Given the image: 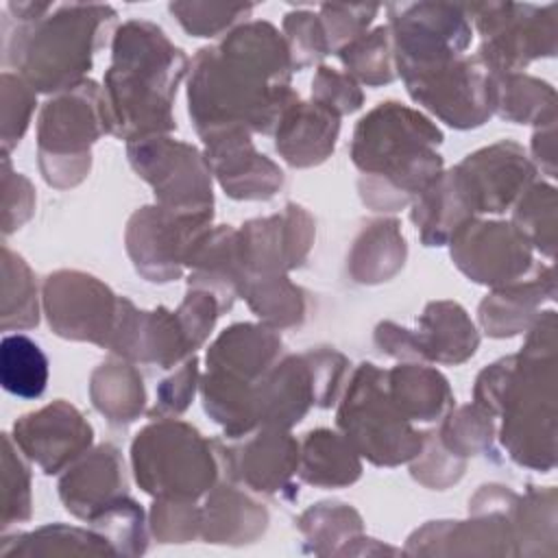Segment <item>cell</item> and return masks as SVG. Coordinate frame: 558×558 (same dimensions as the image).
Returning a JSON list of instances; mask_svg holds the SVG:
<instances>
[{
  "mask_svg": "<svg viewBox=\"0 0 558 558\" xmlns=\"http://www.w3.org/2000/svg\"><path fill=\"white\" fill-rule=\"evenodd\" d=\"M292 72L288 44L266 20H246L222 41L198 48L187 72V116L196 135L233 126L272 133L299 100Z\"/></svg>",
  "mask_w": 558,
  "mask_h": 558,
  "instance_id": "1",
  "label": "cell"
},
{
  "mask_svg": "<svg viewBox=\"0 0 558 558\" xmlns=\"http://www.w3.org/2000/svg\"><path fill=\"white\" fill-rule=\"evenodd\" d=\"M556 312L545 310L521 351L484 366L473 384V403L501 416L508 458L541 473L556 466Z\"/></svg>",
  "mask_w": 558,
  "mask_h": 558,
  "instance_id": "2",
  "label": "cell"
},
{
  "mask_svg": "<svg viewBox=\"0 0 558 558\" xmlns=\"http://www.w3.org/2000/svg\"><path fill=\"white\" fill-rule=\"evenodd\" d=\"M190 59L161 26L126 20L111 35V65L102 78L107 133L129 142L177 131L174 98Z\"/></svg>",
  "mask_w": 558,
  "mask_h": 558,
  "instance_id": "3",
  "label": "cell"
},
{
  "mask_svg": "<svg viewBox=\"0 0 558 558\" xmlns=\"http://www.w3.org/2000/svg\"><path fill=\"white\" fill-rule=\"evenodd\" d=\"M445 135L423 111L384 100L366 111L351 137V161L360 170L357 194L373 211L405 209L445 170L436 150Z\"/></svg>",
  "mask_w": 558,
  "mask_h": 558,
  "instance_id": "4",
  "label": "cell"
},
{
  "mask_svg": "<svg viewBox=\"0 0 558 558\" xmlns=\"http://www.w3.org/2000/svg\"><path fill=\"white\" fill-rule=\"evenodd\" d=\"M118 13L109 4L70 2L37 22L2 17V61L37 94H61L92 70L94 54L116 33Z\"/></svg>",
  "mask_w": 558,
  "mask_h": 558,
  "instance_id": "5",
  "label": "cell"
},
{
  "mask_svg": "<svg viewBox=\"0 0 558 558\" xmlns=\"http://www.w3.org/2000/svg\"><path fill=\"white\" fill-rule=\"evenodd\" d=\"M129 453L135 484L153 499L198 501L220 480L214 440L181 418H150Z\"/></svg>",
  "mask_w": 558,
  "mask_h": 558,
  "instance_id": "6",
  "label": "cell"
},
{
  "mask_svg": "<svg viewBox=\"0 0 558 558\" xmlns=\"http://www.w3.org/2000/svg\"><path fill=\"white\" fill-rule=\"evenodd\" d=\"M336 427L351 447L375 466H399L410 462L425 442L386 388V368L373 362L357 364L338 399Z\"/></svg>",
  "mask_w": 558,
  "mask_h": 558,
  "instance_id": "7",
  "label": "cell"
},
{
  "mask_svg": "<svg viewBox=\"0 0 558 558\" xmlns=\"http://www.w3.org/2000/svg\"><path fill=\"white\" fill-rule=\"evenodd\" d=\"M107 133L102 87L94 78L50 96L37 116V166L57 190L83 183L92 170V146Z\"/></svg>",
  "mask_w": 558,
  "mask_h": 558,
  "instance_id": "8",
  "label": "cell"
},
{
  "mask_svg": "<svg viewBox=\"0 0 558 558\" xmlns=\"http://www.w3.org/2000/svg\"><path fill=\"white\" fill-rule=\"evenodd\" d=\"M471 26L482 35L480 61L493 74L523 72L558 50V4L475 2L464 4Z\"/></svg>",
  "mask_w": 558,
  "mask_h": 558,
  "instance_id": "9",
  "label": "cell"
},
{
  "mask_svg": "<svg viewBox=\"0 0 558 558\" xmlns=\"http://www.w3.org/2000/svg\"><path fill=\"white\" fill-rule=\"evenodd\" d=\"M519 493L482 484L469 499L466 521H427L403 547L410 556H517L512 510Z\"/></svg>",
  "mask_w": 558,
  "mask_h": 558,
  "instance_id": "10",
  "label": "cell"
},
{
  "mask_svg": "<svg viewBox=\"0 0 558 558\" xmlns=\"http://www.w3.org/2000/svg\"><path fill=\"white\" fill-rule=\"evenodd\" d=\"M126 157L133 172L153 187L157 205L181 216L214 218V174L198 146L155 135L129 142Z\"/></svg>",
  "mask_w": 558,
  "mask_h": 558,
  "instance_id": "11",
  "label": "cell"
},
{
  "mask_svg": "<svg viewBox=\"0 0 558 558\" xmlns=\"http://www.w3.org/2000/svg\"><path fill=\"white\" fill-rule=\"evenodd\" d=\"M495 76L477 54H460L401 78L418 107L451 129L469 131L495 116Z\"/></svg>",
  "mask_w": 558,
  "mask_h": 558,
  "instance_id": "12",
  "label": "cell"
},
{
  "mask_svg": "<svg viewBox=\"0 0 558 558\" xmlns=\"http://www.w3.org/2000/svg\"><path fill=\"white\" fill-rule=\"evenodd\" d=\"M395 44L397 76H405L464 54L473 26L464 4L392 2L386 4Z\"/></svg>",
  "mask_w": 558,
  "mask_h": 558,
  "instance_id": "13",
  "label": "cell"
},
{
  "mask_svg": "<svg viewBox=\"0 0 558 558\" xmlns=\"http://www.w3.org/2000/svg\"><path fill=\"white\" fill-rule=\"evenodd\" d=\"M120 296L96 275L61 268L41 283V312L48 327L63 340L107 349Z\"/></svg>",
  "mask_w": 558,
  "mask_h": 558,
  "instance_id": "14",
  "label": "cell"
},
{
  "mask_svg": "<svg viewBox=\"0 0 558 558\" xmlns=\"http://www.w3.org/2000/svg\"><path fill=\"white\" fill-rule=\"evenodd\" d=\"M222 480H231L255 495L294 499L299 484V440L290 429L259 427L242 438H211Z\"/></svg>",
  "mask_w": 558,
  "mask_h": 558,
  "instance_id": "15",
  "label": "cell"
},
{
  "mask_svg": "<svg viewBox=\"0 0 558 558\" xmlns=\"http://www.w3.org/2000/svg\"><path fill=\"white\" fill-rule=\"evenodd\" d=\"M214 218L181 216L161 205L137 207L124 229V248L135 272L150 283L181 279L196 238Z\"/></svg>",
  "mask_w": 558,
  "mask_h": 558,
  "instance_id": "16",
  "label": "cell"
},
{
  "mask_svg": "<svg viewBox=\"0 0 558 558\" xmlns=\"http://www.w3.org/2000/svg\"><path fill=\"white\" fill-rule=\"evenodd\" d=\"M453 266L473 283L497 288L523 279L534 268V248L506 220H466L447 242Z\"/></svg>",
  "mask_w": 558,
  "mask_h": 558,
  "instance_id": "17",
  "label": "cell"
},
{
  "mask_svg": "<svg viewBox=\"0 0 558 558\" xmlns=\"http://www.w3.org/2000/svg\"><path fill=\"white\" fill-rule=\"evenodd\" d=\"M451 170L473 216L504 214L538 174L525 148L512 140L482 146Z\"/></svg>",
  "mask_w": 558,
  "mask_h": 558,
  "instance_id": "18",
  "label": "cell"
},
{
  "mask_svg": "<svg viewBox=\"0 0 558 558\" xmlns=\"http://www.w3.org/2000/svg\"><path fill=\"white\" fill-rule=\"evenodd\" d=\"M316 240L314 216L296 203L281 211L251 218L238 229V248L246 275H288L301 268Z\"/></svg>",
  "mask_w": 558,
  "mask_h": 558,
  "instance_id": "19",
  "label": "cell"
},
{
  "mask_svg": "<svg viewBox=\"0 0 558 558\" xmlns=\"http://www.w3.org/2000/svg\"><path fill=\"white\" fill-rule=\"evenodd\" d=\"M11 436L28 462L46 475H61L94 445L92 423L65 399L15 418Z\"/></svg>",
  "mask_w": 558,
  "mask_h": 558,
  "instance_id": "20",
  "label": "cell"
},
{
  "mask_svg": "<svg viewBox=\"0 0 558 558\" xmlns=\"http://www.w3.org/2000/svg\"><path fill=\"white\" fill-rule=\"evenodd\" d=\"M201 140L209 170L229 198L270 201L283 187V170L255 148L251 131L233 126Z\"/></svg>",
  "mask_w": 558,
  "mask_h": 558,
  "instance_id": "21",
  "label": "cell"
},
{
  "mask_svg": "<svg viewBox=\"0 0 558 558\" xmlns=\"http://www.w3.org/2000/svg\"><path fill=\"white\" fill-rule=\"evenodd\" d=\"M107 349L133 364L157 368H174L194 355L174 312L163 305L140 310L126 296H120Z\"/></svg>",
  "mask_w": 558,
  "mask_h": 558,
  "instance_id": "22",
  "label": "cell"
},
{
  "mask_svg": "<svg viewBox=\"0 0 558 558\" xmlns=\"http://www.w3.org/2000/svg\"><path fill=\"white\" fill-rule=\"evenodd\" d=\"M57 490L63 508L87 523L98 510L129 495V477L120 449L111 442L92 447L61 473Z\"/></svg>",
  "mask_w": 558,
  "mask_h": 558,
  "instance_id": "23",
  "label": "cell"
},
{
  "mask_svg": "<svg viewBox=\"0 0 558 558\" xmlns=\"http://www.w3.org/2000/svg\"><path fill=\"white\" fill-rule=\"evenodd\" d=\"M253 401L257 427L292 429L299 425L316 408V388L305 351L281 355L255 379Z\"/></svg>",
  "mask_w": 558,
  "mask_h": 558,
  "instance_id": "24",
  "label": "cell"
},
{
  "mask_svg": "<svg viewBox=\"0 0 558 558\" xmlns=\"http://www.w3.org/2000/svg\"><path fill=\"white\" fill-rule=\"evenodd\" d=\"M410 362L460 366L480 349V331L469 312L451 299L429 301L410 329Z\"/></svg>",
  "mask_w": 558,
  "mask_h": 558,
  "instance_id": "25",
  "label": "cell"
},
{
  "mask_svg": "<svg viewBox=\"0 0 558 558\" xmlns=\"http://www.w3.org/2000/svg\"><path fill=\"white\" fill-rule=\"evenodd\" d=\"M556 299L554 266L534 264L532 272L506 286L493 288L477 305V323L490 338L525 333L541 316L545 301Z\"/></svg>",
  "mask_w": 558,
  "mask_h": 558,
  "instance_id": "26",
  "label": "cell"
},
{
  "mask_svg": "<svg viewBox=\"0 0 558 558\" xmlns=\"http://www.w3.org/2000/svg\"><path fill=\"white\" fill-rule=\"evenodd\" d=\"M201 538L229 547L259 541L270 523L268 508L231 480H218L211 486L201 506Z\"/></svg>",
  "mask_w": 558,
  "mask_h": 558,
  "instance_id": "27",
  "label": "cell"
},
{
  "mask_svg": "<svg viewBox=\"0 0 558 558\" xmlns=\"http://www.w3.org/2000/svg\"><path fill=\"white\" fill-rule=\"evenodd\" d=\"M187 288H201L211 292L222 312H229L240 296L242 281L246 277L240 248L238 229L231 225H218L203 231L185 262Z\"/></svg>",
  "mask_w": 558,
  "mask_h": 558,
  "instance_id": "28",
  "label": "cell"
},
{
  "mask_svg": "<svg viewBox=\"0 0 558 558\" xmlns=\"http://www.w3.org/2000/svg\"><path fill=\"white\" fill-rule=\"evenodd\" d=\"M275 150L292 168H314L325 163L340 135V118L314 100H296L279 118Z\"/></svg>",
  "mask_w": 558,
  "mask_h": 558,
  "instance_id": "29",
  "label": "cell"
},
{
  "mask_svg": "<svg viewBox=\"0 0 558 558\" xmlns=\"http://www.w3.org/2000/svg\"><path fill=\"white\" fill-rule=\"evenodd\" d=\"M283 351L277 329L264 323H233L222 329L205 353L207 371L238 379H259Z\"/></svg>",
  "mask_w": 558,
  "mask_h": 558,
  "instance_id": "30",
  "label": "cell"
},
{
  "mask_svg": "<svg viewBox=\"0 0 558 558\" xmlns=\"http://www.w3.org/2000/svg\"><path fill=\"white\" fill-rule=\"evenodd\" d=\"M408 259V242L395 216L368 220L355 235L347 272L360 286H379L395 279Z\"/></svg>",
  "mask_w": 558,
  "mask_h": 558,
  "instance_id": "31",
  "label": "cell"
},
{
  "mask_svg": "<svg viewBox=\"0 0 558 558\" xmlns=\"http://www.w3.org/2000/svg\"><path fill=\"white\" fill-rule=\"evenodd\" d=\"M386 388L397 410L412 423L440 421L456 405L449 379L423 362H401L388 368Z\"/></svg>",
  "mask_w": 558,
  "mask_h": 558,
  "instance_id": "32",
  "label": "cell"
},
{
  "mask_svg": "<svg viewBox=\"0 0 558 558\" xmlns=\"http://www.w3.org/2000/svg\"><path fill=\"white\" fill-rule=\"evenodd\" d=\"M299 480L316 488H347L362 477V458L351 442L329 427H316L299 440Z\"/></svg>",
  "mask_w": 558,
  "mask_h": 558,
  "instance_id": "33",
  "label": "cell"
},
{
  "mask_svg": "<svg viewBox=\"0 0 558 558\" xmlns=\"http://www.w3.org/2000/svg\"><path fill=\"white\" fill-rule=\"evenodd\" d=\"M92 405L113 427H126L146 412V386L137 364L109 355L89 375Z\"/></svg>",
  "mask_w": 558,
  "mask_h": 558,
  "instance_id": "34",
  "label": "cell"
},
{
  "mask_svg": "<svg viewBox=\"0 0 558 558\" xmlns=\"http://www.w3.org/2000/svg\"><path fill=\"white\" fill-rule=\"evenodd\" d=\"M471 218L475 216L471 214L451 168L442 170L410 205V220L425 246H445Z\"/></svg>",
  "mask_w": 558,
  "mask_h": 558,
  "instance_id": "35",
  "label": "cell"
},
{
  "mask_svg": "<svg viewBox=\"0 0 558 558\" xmlns=\"http://www.w3.org/2000/svg\"><path fill=\"white\" fill-rule=\"evenodd\" d=\"M50 556H116L111 545L92 527L46 523L31 532L2 536L0 558H50Z\"/></svg>",
  "mask_w": 558,
  "mask_h": 558,
  "instance_id": "36",
  "label": "cell"
},
{
  "mask_svg": "<svg viewBox=\"0 0 558 558\" xmlns=\"http://www.w3.org/2000/svg\"><path fill=\"white\" fill-rule=\"evenodd\" d=\"M240 296L259 323L277 331L301 327L310 316V292L288 275H246Z\"/></svg>",
  "mask_w": 558,
  "mask_h": 558,
  "instance_id": "37",
  "label": "cell"
},
{
  "mask_svg": "<svg viewBox=\"0 0 558 558\" xmlns=\"http://www.w3.org/2000/svg\"><path fill=\"white\" fill-rule=\"evenodd\" d=\"M558 495L554 486H530L517 497L512 510V534L517 556L558 554Z\"/></svg>",
  "mask_w": 558,
  "mask_h": 558,
  "instance_id": "38",
  "label": "cell"
},
{
  "mask_svg": "<svg viewBox=\"0 0 558 558\" xmlns=\"http://www.w3.org/2000/svg\"><path fill=\"white\" fill-rule=\"evenodd\" d=\"M296 530L303 534L307 554L340 556L355 536L364 534V521L351 504L318 501L299 514Z\"/></svg>",
  "mask_w": 558,
  "mask_h": 558,
  "instance_id": "39",
  "label": "cell"
},
{
  "mask_svg": "<svg viewBox=\"0 0 558 558\" xmlns=\"http://www.w3.org/2000/svg\"><path fill=\"white\" fill-rule=\"evenodd\" d=\"M0 277L2 331H22L37 327L41 314V294L35 272L28 262L7 244L2 246Z\"/></svg>",
  "mask_w": 558,
  "mask_h": 558,
  "instance_id": "40",
  "label": "cell"
},
{
  "mask_svg": "<svg viewBox=\"0 0 558 558\" xmlns=\"http://www.w3.org/2000/svg\"><path fill=\"white\" fill-rule=\"evenodd\" d=\"M495 113L514 124H538L556 113V89L532 74L495 76Z\"/></svg>",
  "mask_w": 558,
  "mask_h": 558,
  "instance_id": "41",
  "label": "cell"
},
{
  "mask_svg": "<svg viewBox=\"0 0 558 558\" xmlns=\"http://www.w3.org/2000/svg\"><path fill=\"white\" fill-rule=\"evenodd\" d=\"M0 384L20 399H39L48 384V357L24 333H7L0 342Z\"/></svg>",
  "mask_w": 558,
  "mask_h": 558,
  "instance_id": "42",
  "label": "cell"
},
{
  "mask_svg": "<svg viewBox=\"0 0 558 558\" xmlns=\"http://www.w3.org/2000/svg\"><path fill=\"white\" fill-rule=\"evenodd\" d=\"M344 72L366 87H381L397 78L395 44L388 24L375 26L338 52Z\"/></svg>",
  "mask_w": 558,
  "mask_h": 558,
  "instance_id": "43",
  "label": "cell"
},
{
  "mask_svg": "<svg viewBox=\"0 0 558 558\" xmlns=\"http://www.w3.org/2000/svg\"><path fill=\"white\" fill-rule=\"evenodd\" d=\"M440 442L458 458H475V456H493V442L497 436L495 416L477 403L453 405L436 429Z\"/></svg>",
  "mask_w": 558,
  "mask_h": 558,
  "instance_id": "44",
  "label": "cell"
},
{
  "mask_svg": "<svg viewBox=\"0 0 558 558\" xmlns=\"http://www.w3.org/2000/svg\"><path fill=\"white\" fill-rule=\"evenodd\" d=\"M556 187L534 181L512 205V225L547 259L556 255Z\"/></svg>",
  "mask_w": 558,
  "mask_h": 558,
  "instance_id": "45",
  "label": "cell"
},
{
  "mask_svg": "<svg viewBox=\"0 0 558 558\" xmlns=\"http://www.w3.org/2000/svg\"><path fill=\"white\" fill-rule=\"evenodd\" d=\"M113 549L116 556H142L148 549V521L144 508L129 495L118 497L89 521Z\"/></svg>",
  "mask_w": 558,
  "mask_h": 558,
  "instance_id": "46",
  "label": "cell"
},
{
  "mask_svg": "<svg viewBox=\"0 0 558 558\" xmlns=\"http://www.w3.org/2000/svg\"><path fill=\"white\" fill-rule=\"evenodd\" d=\"M33 517V477L28 458L20 451L9 432L2 434V482H0V527L26 523Z\"/></svg>",
  "mask_w": 558,
  "mask_h": 558,
  "instance_id": "47",
  "label": "cell"
},
{
  "mask_svg": "<svg viewBox=\"0 0 558 558\" xmlns=\"http://www.w3.org/2000/svg\"><path fill=\"white\" fill-rule=\"evenodd\" d=\"M168 11L177 17L181 28L192 37H218L253 13V4L244 2H170Z\"/></svg>",
  "mask_w": 558,
  "mask_h": 558,
  "instance_id": "48",
  "label": "cell"
},
{
  "mask_svg": "<svg viewBox=\"0 0 558 558\" xmlns=\"http://www.w3.org/2000/svg\"><path fill=\"white\" fill-rule=\"evenodd\" d=\"M37 109V92L20 76L9 70L0 76V144L2 155L11 150L26 135L33 113Z\"/></svg>",
  "mask_w": 558,
  "mask_h": 558,
  "instance_id": "49",
  "label": "cell"
},
{
  "mask_svg": "<svg viewBox=\"0 0 558 558\" xmlns=\"http://www.w3.org/2000/svg\"><path fill=\"white\" fill-rule=\"evenodd\" d=\"M466 471V460L453 456L438 438L436 429L425 432L421 451L410 460V475L429 490H447L458 484Z\"/></svg>",
  "mask_w": 558,
  "mask_h": 558,
  "instance_id": "50",
  "label": "cell"
},
{
  "mask_svg": "<svg viewBox=\"0 0 558 558\" xmlns=\"http://www.w3.org/2000/svg\"><path fill=\"white\" fill-rule=\"evenodd\" d=\"M281 35L288 44L294 72L316 65L329 54L320 17L310 9L288 11L283 15Z\"/></svg>",
  "mask_w": 558,
  "mask_h": 558,
  "instance_id": "51",
  "label": "cell"
},
{
  "mask_svg": "<svg viewBox=\"0 0 558 558\" xmlns=\"http://www.w3.org/2000/svg\"><path fill=\"white\" fill-rule=\"evenodd\" d=\"M201 506L185 499L157 497L148 510V530L161 545H183L201 536Z\"/></svg>",
  "mask_w": 558,
  "mask_h": 558,
  "instance_id": "52",
  "label": "cell"
},
{
  "mask_svg": "<svg viewBox=\"0 0 558 558\" xmlns=\"http://www.w3.org/2000/svg\"><path fill=\"white\" fill-rule=\"evenodd\" d=\"M201 384L196 353L183 360L155 390V403L146 410L148 418H179L194 401Z\"/></svg>",
  "mask_w": 558,
  "mask_h": 558,
  "instance_id": "53",
  "label": "cell"
},
{
  "mask_svg": "<svg viewBox=\"0 0 558 558\" xmlns=\"http://www.w3.org/2000/svg\"><path fill=\"white\" fill-rule=\"evenodd\" d=\"M379 11L381 4H320L318 17L325 31L329 54H336L349 41L371 31V24L375 22Z\"/></svg>",
  "mask_w": 558,
  "mask_h": 558,
  "instance_id": "54",
  "label": "cell"
},
{
  "mask_svg": "<svg viewBox=\"0 0 558 558\" xmlns=\"http://www.w3.org/2000/svg\"><path fill=\"white\" fill-rule=\"evenodd\" d=\"M305 355L314 377L316 408L325 410L336 405L351 375L349 357L333 347H312Z\"/></svg>",
  "mask_w": 558,
  "mask_h": 558,
  "instance_id": "55",
  "label": "cell"
},
{
  "mask_svg": "<svg viewBox=\"0 0 558 558\" xmlns=\"http://www.w3.org/2000/svg\"><path fill=\"white\" fill-rule=\"evenodd\" d=\"M312 100L342 118L355 113L364 105V92L360 83L347 72L318 65L312 78Z\"/></svg>",
  "mask_w": 558,
  "mask_h": 558,
  "instance_id": "56",
  "label": "cell"
},
{
  "mask_svg": "<svg viewBox=\"0 0 558 558\" xmlns=\"http://www.w3.org/2000/svg\"><path fill=\"white\" fill-rule=\"evenodd\" d=\"M35 187L31 179L11 166V157L2 155V233L11 235L22 229L35 214Z\"/></svg>",
  "mask_w": 558,
  "mask_h": 558,
  "instance_id": "57",
  "label": "cell"
},
{
  "mask_svg": "<svg viewBox=\"0 0 558 558\" xmlns=\"http://www.w3.org/2000/svg\"><path fill=\"white\" fill-rule=\"evenodd\" d=\"M190 349L196 353L211 336L218 316L222 314L218 299L201 288H187L181 305L174 310Z\"/></svg>",
  "mask_w": 558,
  "mask_h": 558,
  "instance_id": "58",
  "label": "cell"
},
{
  "mask_svg": "<svg viewBox=\"0 0 558 558\" xmlns=\"http://www.w3.org/2000/svg\"><path fill=\"white\" fill-rule=\"evenodd\" d=\"M532 163L551 179L556 177V113L534 124L532 133Z\"/></svg>",
  "mask_w": 558,
  "mask_h": 558,
  "instance_id": "59",
  "label": "cell"
}]
</instances>
